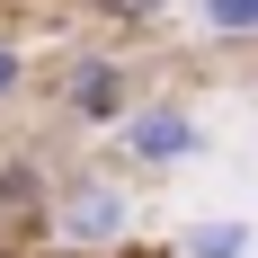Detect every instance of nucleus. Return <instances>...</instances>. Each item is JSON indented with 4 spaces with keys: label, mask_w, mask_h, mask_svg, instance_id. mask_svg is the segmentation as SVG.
Returning <instances> with one entry per match:
<instances>
[{
    "label": "nucleus",
    "mask_w": 258,
    "mask_h": 258,
    "mask_svg": "<svg viewBox=\"0 0 258 258\" xmlns=\"http://www.w3.org/2000/svg\"><path fill=\"white\" fill-rule=\"evenodd\" d=\"M134 223H143V205H134V169H116V160H80V169L53 178L45 240H53L62 258H125V249H134Z\"/></svg>",
    "instance_id": "1"
},
{
    "label": "nucleus",
    "mask_w": 258,
    "mask_h": 258,
    "mask_svg": "<svg viewBox=\"0 0 258 258\" xmlns=\"http://www.w3.org/2000/svg\"><path fill=\"white\" fill-rule=\"evenodd\" d=\"M134 62L116 45H80V53H62V72H53V107L72 116V125H89V134H116L134 116Z\"/></svg>",
    "instance_id": "2"
},
{
    "label": "nucleus",
    "mask_w": 258,
    "mask_h": 258,
    "mask_svg": "<svg viewBox=\"0 0 258 258\" xmlns=\"http://www.w3.org/2000/svg\"><path fill=\"white\" fill-rule=\"evenodd\" d=\"M116 152H125L134 178H169V169H187L205 152V116L187 98H134V116L116 125Z\"/></svg>",
    "instance_id": "3"
},
{
    "label": "nucleus",
    "mask_w": 258,
    "mask_h": 258,
    "mask_svg": "<svg viewBox=\"0 0 258 258\" xmlns=\"http://www.w3.org/2000/svg\"><path fill=\"white\" fill-rule=\"evenodd\" d=\"M53 178H62V169H45L36 152L0 160V232H9V240H45V214H53Z\"/></svg>",
    "instance_id": "4"
},
{
    "label": "nucleus",
    "mask_w": 258,
    "mask_h": 258,
    "mask_svg": "<svg viewBox=\"0 0 258 258\" xmlns=\"http://www.w3.org/2000/svg\"><path fill=\"white\" fill-rule=\"evenodd\" d=\"M169 258H249V223L240 214H205V223H187L169 240Z\"/></svg>",
    "instance_id": "5"
},
{
    "label": "nucleus",
    "mask_w": 258,
    "mask_h": 258,
    "mask_svg": "<svg viewBox=\"0 0 258 258\" xmlns=\"http://www.w3.org/2000/svg\"><path fill=\"white\" fill-rule=\"evenodd\" d=\"M187 9H196V27L223 36V45H249L258 36V0H187Z\"/></svg>",
    "instance_id": "6"
},
{
    "label": "nucleus",
    "mask_w": 258,
    "mask_h": 258,
    "mask_svg": "<svg viewBox=\"0 0 258 258\" xmlns=\"http://www.w3.org/2000/svg\"><path fill=\"white\" fill-rule=\"evenodd\" d=\"M160 9H169V0H89V18H98V27H116V36L160 27Z\"/></svg>",
    "instance_id": "7"
},
{
    "label": "nucleus",
    "mask_w": 258,
    "mask_h": 258,
    "mask_svg": "<svg viewBox=\"0 0 258 258\" xmlns=\"http://www.w3.org/2000/svg\"><path fill=\"white\" fill-rule=\"evenodd\" d=\"M18 89H27V45L0 36V107H18Z\"/></svg>",
    "instance_id": "8"
}]
</instances>
